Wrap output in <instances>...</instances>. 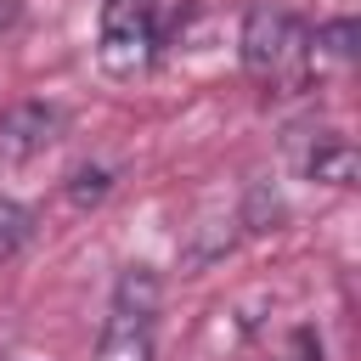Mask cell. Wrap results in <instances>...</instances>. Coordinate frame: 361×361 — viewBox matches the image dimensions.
I'll use <instances>...</instances> for the list:
<instances>
[{"label":"cell","mask_w":361,"mask_h":361,"mask_svg":"<svg viewBox=\"0 0 361 361\" xmlns=\"http://www.w3.org/2000/svg\"><path fill=\"white\" fill-rule=\"evenodd\" d=\"M299 169H305V180H322V186H355L361 158H355V147H350L344 135L322 130V135H310V147L299 152Z\"/></svg>","instance_id":"277c9868"},{"label":"cell","mask_w":361,"mask_h":361,"mask_svg":"<svg viewBox=\"0 0 361 361\" xmlns=\"http://www.w3.org/2000/svg\"><path fill=\"white\" fill-rule=\"evenodd\" d=\"M28 237H34V214H28L17 197H6V192H0V265H6V259H17Z\"/></svg>","instance_id":"9c48e42d"},{"label":"cell","mask_w":361,"mask_h":361,"mask_svg":"<svg viewBox=\"0 0 361 361\" xmlns=\"http://www.w3.org/2000/svg\"><path fill=\"white\" fill-rule=\"evenodd\" d=\"M11 17H17V0H0V28H6Z\"/></svg>","instance_id":"8fae6325"},{"label":"cell","mask_w":361,"mask_h":361,"mask_svg":"<svg viewBox=\"0 0 361 361\" xmlns=\"http://www.w3.org/2000/svg\"><path fill=\"white\" fill-rule=\"evenodd\" d=\"M164 305V282L152 265H124L118 282H113V316H135V322H152Z\"/></svg>","instance_id":"8992f818"},{"label":"cell","mask_w":361,"mask_h":361,"mask_svg":"<svg viewBox=\"0 0 361 361\" xmlns=\"http://www.w3.org/2000/svg\"><path fill=\"white\" fill-rule=\"evenodd\" d=\"M62 135V113L51 102H17L0 113V175L34 164L39 152H51Z\"/></svg>","instance_id":"3957f363"},{"label":"cell","mask_w":361,"mask_h":361,"mask_svg":"<svg viewBox=\"0 0 361 361\" xmlns=\"http://www.w3.org/2000/svg\"><path fill=\"white\" fill-rule=\"evenodd\" d=\"M158 56V23L152 0H102V34H96V62L107 79H141Z\"/></svg>","instance_id":"7a4b0ae2"},{"label":"cell","mask_w":361,"mask_h":361,"mask_svg":"<svg viewBox=\"0 0 361 361\" xmlns=\"http://www.w3.org/2000/svg\"><path fill=\"white\" fill-rule=\"evenodd\" d=\"M152 322H135V316H113L96 338V361H152Z\"/></svg>","instance_id":"52a82bcc"},{"label":"cell","mask_w":361,"mask_h":361,"mask_svg":"<svg viewBox=\"0 0 361 361\" xmlns=\"http://www.w3.org/2000/svg\"><path fill=\"white\" fill-rule=\"evenodd\" d=\"M113 192V175L102 169V164H79L73 169V180H68V197L79 203V209H90V203H102Z\"/></svg>","instance_id":"30bf717a"},{"label":"cell","mask_w":361,"mask_h":361,"mask_svg":"<svg viewBox=\"0 0 361 361\" xmlns=\"http://www.w3.org/2000/svg\"><path fill=\"white\" fill-rule=\"evenodd\" d=\"M237 226H243V231H276V226H282V197H276L271 180H248L243 209H237Z\"/></svg>","instance_id":"ba28073f"},{"label":"cell","mask_w":361,"mask_h":361,"mask_svg":"<svg viewBox=\"0 0 361 361\" xmlns=\"http://www.w3.org/2000/svg\"><path fill=\"white\" fill-rule=\"evenodd\" d=\"M350 62H355V23L350 17H333L316 34H305V73L322 79V73H338Z\"/></svg>","instance_id":"5b68a950"},{"label":"cell","mask_w":361,"mask_h":361,"mask_svg":"<svg viewBox=\"0 0 361 361\" xmlns=\"http://www.w3.org/2000/svg\"><path fill=\"white\" fill-rule=\"evenodd\" d=\"M288 361H310V355H288Z\"/></svg>","instance_id":"7c38bea8"},{"label":"cell","mask_w":361,"mask_h":361,"mask_svg":"<svg viewBox=\"0 0 361 361\" xmlns=\"http://www.w3.org/2000/svg\"><path fill=\"white\" fill-rule=\"evenodd\" d=\"M237 56H243V73L254 85H299L305 79V23L288 11V6H271V0H254L243 28H237Z\"/></svg>","instance_id":"6da1fadb"}]
</instances>
